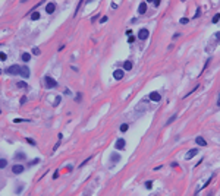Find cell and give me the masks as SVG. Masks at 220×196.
I'll list each match as a JSON object with an SVG mask.
<instances>
[{
	"label": "cell",
	"mask_w": 220,
	"mask_h": 196,
	"mask_svg": "<svg viewBox=\"0 0 220 196\" xmlns=\"http://www.w3.org/2000/svg\"><path fill=\"white\" fill-rule=\"evenodd\" d=\"M5 73H8V75H21V66L12 64V66H9V68L5 70Z\"/></svg>",
	"instance_id": "6da1fadb"
},
{
	"label": "cell",
	"mask_w": 220,
	"mask_h": 196,
	"mask_svg": "<svg viewBox=\"0 0 220 196\" xmlns=\"http://www.w3.org/2000/svg\"><path fill=\"white\" fill-rule=\"evenodd\" d=\"M44 81H46V86H47V88H56V86H57L56 79H53L51 76H46Z\"/></svg>",
	"instance_id": "7a4b0ae2"
},
{
	"label": "cell",
	"mask_w": 220,
	"mask_h": 196,
	"mask_svg": "<svg viewBox=\"0 0 220 196\" xmlns=\"http://www.w3.org/2000/svg\"><path fill=\"white\" fill-rule=\"evenodd\" d=\"M123 76H125V70H123V69H116V70L113 72V78H115L116 81H120Z\"/></svg>",
	"instance_id": "3957f363"
},
{
	"label": "cell",
	"mask_w": 220,
	"mask_h": 196,
	"mask_svg": "<svg viewBox=\"0 0 220 196\" xmlns=\"http://www.w3.org/2000/svg\"><path fill=\"white\" fill-rule=\"evenodd\" d=\"M148 35H150L148 29L141 28V29H139V32H138V38H139V40H147V38H148Z\"/></svg>",
	"instance_id": "277c9868"
},
{
	"label": "cell",
	"mask_w": 220,
	"mask_h": 196,
	"mask_svg": "<svg viewBox=\"0 0 220 196\" xmlns=\"http://www.w3.org/2000/svg\"><path fill=\"white\" fill-rule=\"evenodd\" d=\"M29 75H31L29 68H28V66H21V76L25 78V79H28V78H29Z\"/></svg>",
	"instance_id": "5b68a950"
},
{
	"label": "cell",
	"mask_w": 220,
	"mask_h": 196,
	"mask_svg": "<svg viewBox=\"0 0 220 196\" xmlns=\"http://www.w3.org/2000/svg\"><path fill=\"white\" fill-rule=\"evenodd\" d=\"M25 170V167L24 165H21V164H15L13 167H12V171H13V174H21L22 171Z\"/></svg>",
	"instance_id": "8992f818"
},
{
	"label": "cell",
	"mask_w": 220,
	"mask_h": 196,
	"mask_svg": "<svg viewBox=\"0 0 220 196\" xmlns=\"http://www.w3.org/2000/svg\"><path fill=\"white\" fill-rule=\"evenodd\" d=\"M148 97H150V100H151V101H156V102H159V101L161 100V95L159 94L157 91H153V92L148 95Z\"/></svg>",
	"instance_id": "52a82bcc"
},
{
	"label": "cell",
	"mask_w": 220,
	"mask_h": 196,
	"mask_svg": "<svg viewBox=\"0 0 220 196\" xmlns=\"http://www.w3.org/2000/svg\"><path fill=\"white\" fill-rule=\"evenodd\" d=\"M145 12H147V2H141L139 6H138V13L139 15H144Z\"/></svg>",
	"instance_id": "ba28073f"
},
{
	"label": "cell",
	"mask_w": 220,
	"mask_h": 196,
	"mask_svg": "<svg viewBox=\"0 0 220 196\" xmlns=\"http://www.w3.org/2000/svg\"><path fill=\"white\" fill-rule=\"evenodd\" d=\"M125 144H126V142H125V139H122V138H120V139H118V141H116V145H115V148H116V149H125Z\"/></svg>",
	"instance_id": "9c48e42d"
},
{
	"label": "cell",
	"mask_w": 220,
	"mask_h": 196,
	"mask_svg": "<svg viewBox=\"0 0 220 196\" xmlns=\"http://www.w3.org/2000/svg\"><path fill=\"white\" fill-rule=\"evenodd\" d=\"M54 10H56V3H53V2L46 6V12H47V13H53Z\"/></svg>",
	"instance_id": "30bf717a"
},
{
	"label": "cell",
	"mask_w": 220,
	"mask_h": 196,
	"mask_svg": "<svg viewBox=\"0 0 220 196\" xmlns=\"http://www.w3.org/2000/svg\"><path fill=\"white\" fill-rule=\"evenodd\" d=\"M195 142H197L200 146H207V141H205L203 136H197L195 138Z\"/></svg>",
	"instance_id": "8fae6325"
},
{
	"label": "cell",
	"mask_w": 220,
	"mask_h": 196,
	"mask_svg": "<svg viewBox=\"0 0 220 196\" xmlns=\"http://www.w3.org/2000/svg\"><path fill=\"white\" fill-rule=\"evenodd\" d=\"M197 154H198V149H191V151H188V154L185 155V160H191V158H194Z\"/></svg>",
	"instance_id": "7c38bea8"
},
{
	"label": "cell",
	"mask_w": 220,
	"mask_h": 196,
	"mask_svg": "<svg viewBox=\"0 0 220 196\" xmlns=\"http://www.w3.org/2000/svg\"><path fill=\"white\" fill-rule=\"evenodd\" d=\"M131 69H132V61L131 60H126L123 63V70H131Z\"/></svg>",
	"instance_id": "4fadbf2b"
},
{
	"label": "cell",
	"mask_w": 220,
	"mask_h": 196,
	"mask_svg": "<svg viewBox=\"0 0 220 196\" xmlns=\"http://www.w3.org/2000/svg\"><path fill=\"white\" fill-rule=\"evenodd\" d=\"M21 59H22V61H29V60H31V54H29V53H24V54L21 56Z\"/></svg>",
	"instance_id": "5bb4252c"
},
{
	"label": "cell",
	"mask_w": 220,
	"mask_h": 196,
	"mask_svg": "<svg viewBox=\"0 0 220 196\" xmlns=\"http://www.w3.org/2000/svg\"><path fill=\"white\" fill-rule=\"evenodd\" d=\"M15 160H19V161L25 160V154H24V152H18V154H15Z\"/></svg>",
	"instance_id": "9a60e30c"
},
{
	"label": "cell",
	"mask_w": 220,
	"mask_h": 196,
	"mask_svg": "<svg viewBox=\"0 0 220 196\" xmlns=\"http://www.w3.org/2000/svg\"><path fill=\"white\" fill-rule=\"evenodd\" d=\"M8 165V160L6 158H0V170H3Z\"/></svg>",
	"instance_id": "2e32d148"
},
{
	"label": "cell",
	"mask_w": 220,
	"mask_h": 196,
	"mask_svg": "<svg viewBox=\"0 0 220 196\" xmlns=\"http://www.w3.org/2000/svg\"><path fill=\"white\" fill-rule=\"evenodd\" d=\"M110 158H112V161H113V162H118L119 160H120V155H119V154H112Z\"/></svg>",
	"instance_id": "e0dca14e"
},
{
	"label": "cell",
	"mask_w": 220,
	"mask_h": 196,
	"mask_svg": "<svg viewBox=\"0 0 220 196\" xmlns=\"http://www.w3.org/2000/svg\"><path fill=\"white\" fill-rule=\"evenodd\" d=\"M176 117H178V114H173V116H172V117H170V119L167 120V123H166V126H169V124H172V123H173V121L176 120Z\"/></svg>",
	"instance_id": "ac0fdd59"
},
{
	"label": "cell",
	"mask_w": 220,
	"mask_h": 196,
	"mask_svg": "<svg viewBox=\"0 0 220 196\" xmlns=\"http://www.w3.org/2000/svg\"><path fill=\"white\" fill-rule=\"evenodd\" d=\"M0 60H2V61H6V60H8V54L3 53V51H0Z\"/></svg>",
	"instance_id": "d6986e66"
},
{
	"label": "cell",
	"mask_w": 220,
	"mask_h": 196,
	"mask_svg": "<svg viewBox=\"0 0 220 196\" xmlns=\"http://www.w3.org/2000/svg\"><path fill=\"white\" fill-rule=\"evenodd\" d=\"M31 19H32V21H37V19H40V12H34V13L31 15Z\"/></svg>",
	"instance_id": "ffe728a7"
},
{
	"label": "cell",
	"mask_w": 220,
	"mask_h": 196,
	"mask_svg": "<svg viewBox=\"0 0 220 196\" xmlns=\"http://www.w3.org/2000/svg\"><path fill=\"white\" fill-rule=\"evenodd\" d=\"M26 142H28L31 146H37V142H35L34 139H31V138H26Z\"/></svg>",
	"instance_id": "44dd1931"
},
{
	"label": "cell",
	"mask_w": 220,
	"mask_h": 196,
	"mask_svg": "<svg viewBox=\"0 0 220 196\" xmlns=\"http://www.w3.org/2000/svg\"><path fill=\"white\" fill-rule=\"evenodd\" d=\"M60 100H62V97H59V95H57V97H56V100H54V102H53V105H54V107H57V105L60 104Z\"/></svg>",
	"instance_id": "7402d4cb"
},
{
	"label": "cell",
	"mask_w": 220,
	"mask_h": 196,
	"mask_svg": "<svg viewBox=\"0 0 220 196\" xmlns=\"http://www.w3.org/2000/svg\"><path fill=\"white\" fill-rule=\"evenodd\" d=\"M219 21H220V15H219V13H217V15H216V16H213L211 22H213V24H217V22H219Z\"/></svg>",
	"instance_id": "603a6c76"
},
{
	"label": "cell",
	"mask_w": 220,
	"mask_h": 196,
	"mask_svg": "<svg viewBox=\"0 0 220 196\" xmlns=\"http://www.w3.org/2000/svg\"><path fill=\"white\" fill-rule=\"evenodd\" d=\"M40 53H41V50H40L38 47H34V48H32V54H34V56H38Z\"/></svg>",
	"instance_id": "cb8c5ba5"
},
{
	"label": "cell",
	"mask_w": 220,
	"mask_h": 196,
	"mask_svg": "<svg viewBox=\"0 0 220 196\" xmlns=\"http://www.w3.org/2000/svg\"><path fill=\"white\" fill-rule=\"evenodd\" d=\"M128 129H129V126H128L126 123H123V124L120 126V132H126Z\"/></svg>",
	"instance_id": "d4e9b609"
},
{
	"label": "cell",
	"mask_w": 220,
	"mask_h": 196,
	"mask_svg": "<svg viewBox=\"0 0 220 196\" xmlns=\"http://www.w3.org/2000/svg\"><path fill=\"white\" fill-rule=\"evenodd\" d=\"M148 3H153V5H154V8H159L161 2H160V0H154V2H148Z\"/></svg>",
	"instance_id": "484cf974"
},
{
	"label": "cell",
	"mask_w": 220,
	"mask_h": 196,
	"mask_svg": "<svg viewBox=\"0 0 220 196\" xmlns=\"http://www.w3.org/2000/svg\"><path fill=\"white\" fill-rule=\"evenodd\" d=\"M16 85H18V88H26V86H28L25 82H18Z\"/></svg>",
	"instance_id": "4316f807"
},
{
	"label": "cell",
	"mask_w": 220,
	"mask_h": 196,
	"mask_svg": "<svg viewBox=\"0 0 220 196\" xmlns=\"http://www.w3.org/2000/svg\"><path fill=\"white\" fill-rule=\"evenodd\" d=\"M188 22H189V19H188V18H182V19H180V24H182V25H186Z\"/></svg>",
	"instance_id": "83f0119b"
},
{
	"label": "cell",
	"mask_w": 220,
	"mask_h": 196,
	"mask_svg": "<svg viewBox=\"0 0 220 196\" xmlns=\"http://www.w3.org/2000/svg\"><path fill=\"white\" fill-rule=\"evenodd\" d=\"M38 162H40V160H38V158H35V160H32V161L28 164V167H29V165H34V164H38Z\"/></svg>",
	"instance_id": "f1b7e54d"
},
{
	"label": "cell",
	"mask_w": 220,
	"mask_h": 196,
	"mask_svg": "<svg viewBox=\"0 0 220 196\" xmlns=\"http://www.w3.org/2000/svg\"><path fill=\"white\" fill-rule=\"evenodd\" d=\"M151 186H153V181H151V180H148V181L145 183V187H147V189H151Z\"/></svg>",
	"instance_id": "f546056e"
},
{
	"label": "cell",
	"mask_w": 220,
	"mask_h": 196,
	"mask_svg": "<svg viewBox=\"0 0 220 196\" xmlns=\"http://www.w3.org/2000/svg\"><path fill=\"white\" fill-rule=\"evenodd\" d=\"M134 41H135V37H134V35H131V37L128 38V43H129V44H132Z\"/></svg>",
	"instance_id": "4dcf8cb0"
},
{
	"label": "cell",
	"mask_w": 220,
	"mask_h": 196,
	"mask_svg": "<svg viewBox=\"0 0 220 196\" xmlns=\"http://www.w3.org/2000/svg\"><path fill=\"white\" fill-rule=\"evenodd\" d=\"M107 19H109V16H103L101 19H100V22H101V24H104V22H107Z\"/></svg>",
	"instance_id": "1f68e13d"
},
{
	"label": "cell",
	"mask_w": 220,
	"mask_h": 196,
	"mask_svg": "<svg viewBox=\"0 0 220 196\" xmlns=\"http://www.w3.org/2000/svg\"><path fill=\"white\" fill-rule=\"evenodd\" d=\"M57 177H59V170H56L54 174H53V179H57Z\"/></svg>",
	"instance_id": "d6a6232c"
},
{
	"label": "cell",
	"mask_w": 220,
	"mask_h": 196,
	"mask_svg": "<svg viewBox=\"0 0 220 196\" xmlns=\"http://www.w3.org/2000/svg\"><path fill=\"white\" fill-rule=\"evenodd\" d=\"M25 102H26V97H22L21 98V104H25Z\"/></svg>",
	"instance_id": "836d02e7"
},
{
	"label": "cell",
	"mask_w": 220,
	"mask_h": 196,
	"mask_svg": "<svg viewBox=\"0 0 220 196\" xmlns=\"http://www.w3.org/2000/svg\"><path fill=\"white\" fill-rule=\"evenodd\" d=\"M13 121H15V123H21V121H25V120L24 119H15Z\"/></svg>",
	"instance_id": "e575fe53"
},
{
	"label": "cell",
	"mask_w": 220,
	"mask_h": 196,
	"mask_svg": "<svg viewBox=\"0 0 220 196\" xmlns=\"http://www.w3.org/2000/svg\"><path fill=\"white\" fill-rule=\"evenodd\" d=\"M81 98H82V94L79 92V94H78V97H76V100H78V101H81Z\"/></svg>",
	"instance_id": "d590c367"
},
{
	"label": "cell",
	"mask_w": 220,
	"mask_h": 196,
	"mask_svg": "<svg viewBox=\"0 0 220 196\" xmlns=\"http://www.w3.org/2000/svg\"><path fill=\"white\" fill-rule=\"evenodd\" d=\"M179 35H180V34H179V32H176V34L173 35V40H176V38H179Z\"/></svg>",
	"instance_id": "8d00e7d4"
},
{
	"label": "cell",
	"mask_w": 220,
	"mask_h": 196,
	"mask_svg": "<svg viewBox=\"0 0 220 196\" xmlns=\"http://www.w3.org/2000/svg\"><path fill=\"white\" fill-rule=\"evenodd\" d=\"M216 37H217V40H220V32H217V34H216Z\"/></svg>",
	"instance_id": "74e56055"
},
{
	"label": "cell",
	"mask_w": 220,
	"mask_h": 196,
	"mask_svg": "<svg viewBox=\"0 0 220 196\" xmlns=\"http://www.w3.org/2000/svg\"><path fill=\"white\" fill-rule=\"evenodd\" d=\"M0 75H2V69H0Z\"/></svg>",
	"instance_id": "f35d334b"
}]
</instances>
